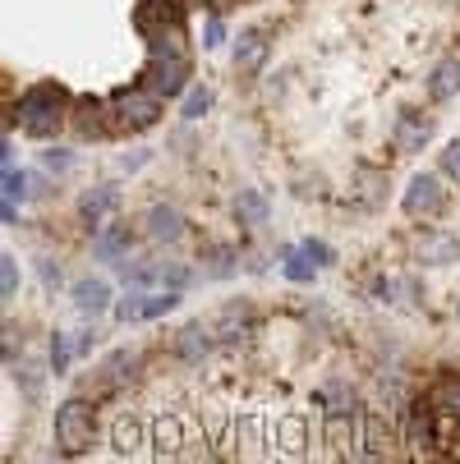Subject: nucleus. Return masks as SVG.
Instances as JSON below:
<instances>
[{"label": "nucleus", "mask_w": 460, "mask_h": 464, "mask_svg": "<svg viewBox=\"0 0 460 464\" xmlns=\"http://www.w3.org/2000/svg\"><path fill=\"white\" fill-rule=\"evenodd\" d=\"M42 281H46V285H60V267H51V262H42Z\"/></svg>", "instance_id": "39"}, {"label": "nucleus", "mask_w": 460, "mask_h": 464, "mask_svg": "<svg viewBox=\"0 0 460 464\" xmlns=\"http://www.w3.org/2000/svg\"><path fill=\"white\" fill-rule=\"evenodd\" d=\"M74 354H79V341L70 336V331H55V336H51V372L64 377V368H70Z\"/></svg>", "instance_id": "25"}, {"label": "nucleus", "mask_w": 460, "mask_h": 464, "mask_svg": "<svg viewBox=\"0 0 460 464\" xmlns=\"http://www.w3.org/2000/svg\"><path fill=\"white\" fill-rule=\"evenodd\" d=\"M46 193V179L42 175H28V198H42Z\"/></svg>", "instance_id": "38"}, {"label": "nucleus", "mask_w": 460, "mask_h": 464, "mask_svg": "<svg viewBox=\"0 0 460 464\" xmlns=\"http://www.w3.org/2000/svg\"><path fill=\"white\" fill-rule=\"evenodd\" d=\"M433 419H437V410H433V401H415L410 405V432H406V441L424 455V450H433L437 446V432H433Z\"/></svg>", "instance_id": "13"}, {"label": "nucleus", "mask_w": 460, "mask_h": 464, "mask_svg": "<svg viewBox=\"0 0 460 464\" xmlns=\"http://www.w3.org/2000/svg\"><path fill=\"white\" fill-rule=\"evenodd\" d=\"M212 331H217V341H240L244 331L253 326V308L244 304V299H230L226 308H217L212 313V322H208Z\"/></svg>", "instance_id": "9"}, {"label": "nucleus", "mask_w": 460, "mask_h": 464, "mask_svg": "<svg viewBox=\"0 0 460 464\" xmlns=\"http://www.w3.org/2000/svg\"><path fill=\"white\" fill-rule=\"evenodd\" d=\"M428 401H433L437 419H455V423H460V382H455V377L437 382V386L428 391Z\"/></svg>", "instance_id": "23"}, {"label": "nucleus", "mask_w": 460, "mask_h": 464, "mask_svg": "<svg viewBox=\"0 0 460 464\" xmlns=\"http://www.w3.org/2000/svg\"><path fill=\"white\" fill-rule=\"evenodd\" d=\"M208 106H212V92H208V88H193V92L184 97V111H180V115H184V120H203Z\"/></svg>", "instance_id": "30"}, {"label": "nucleus", "mask_w": 460, "mask_h": 464, "mask_svg": "<svg viewBox=\"0 0 460 464\" xmlns=\"http://www.w3.org/2000/svg\"><path fill=\"white\" fill-rule=\"evenodd\" d=\"M226 42V24L221 19H208V28H203V46L212 51V46H221Z\"/></svg>", "instance_id": "37"}, {"label": "nucleus", "mask_w": 460, "mask_h": 464, "mask_svg": "<svg viewBox=\"0 0 460 464\" xmlns=\"http://www.w3.org/2000/svg\"><path fill=\"white\" fill-rule=\"evenodd\" d=\"M143 313H148V295H143V290H129V295L115 304V322H124V326H129V322H143Z\"/></svg>", "instance_id": "28"}, {"label": "nucleus", "mask_w": 460, "mask_h": 464, "mask_svg": "<svg viewBox=\"0 0 460 464\" xmlns=\"http://www.w3.org/2000/svg\"><path fill=\"white\" fill-rule=\"evenodd\" d=\"M212 345H217V331L203 326V322H189L180 336H175V354H180L184 363H203V359L212 354Z\"/></svg>", "instance_id": "8"}, {"label": "nucleus", "mask_w": 460, "mask_h": 464, "mask_svg": "<svg viewBox=\"0 0 460 464\" xmlns=\"http://www.w3.org/2000/svg\"><path fill=\"white\" fill-rule=\"evenodd\" d=\"M111 446H115L120 455H139V450H143V423H139L134 414H120L115 428H111Z\"/></svg>", "instance_id": "20"}, {"label": "nucleus", "mask_w": 460, "mask_h": 464, "mask_svg": "<svg viewBox=\"0 0 460 464\" xmlns=\"http://www.w3.org/2000/svg\"><path fill=\"white\" fill-rule=\"evenodd\" d=\"M235 262H240V253L221 244V248H212V253L203 257V276H208V281H226V276H235Z\"/></svg>", "instance_id": "24"}, {"label": "nucleus", "mask_w": 460, "mask_h": 464, "mask_svg": "<svg viewBox=\"0 0 460 464\" xmlns=\"http://www.w3.org/2000/svg\"><path fill=\"white\" fill-rule=\"evenodd\" d=\"M93 253L106 257V262H124V257H129V226H106V230L93 239Z\"/></svg>", "instance_id": "21"}, {"label": "nucleus", "mask_w": 460, "mask_h": 464, "mask_svg": "<svg viewBox=\"0 0 460 464\" xmlns=\"http://www.w3.org/2000/svg\"><path fill=\"white\" fill-rule=\"evenodd\" d=\"M451 5H460V0H451Z\"/></svg>", "instance_id": "42"}, {"label": "nucleus", "mask_w": 460, "mask_h": 464, "mask_svg": "<svg viewBox=\"0 0 460 464\" xmlns=\"http://www.w3.org/2000/svg\"><path fill=\"white\" fill-rule=\"evenodd\" d=\"M217 10H226V5H221V0H217Z\"/></svg>", "instance_id": "41"}, {"label": "nucleus", "mask_w": 460, "mask_h": 464, "mask_svg": "<svg viewBox=\"0 0 460 464\" xmlns=\"http://www.w3.org/2000/svg\"><path fill=\"white\" fill-rule=\"evenodd\" d=\"M143 235H148L152 244H175V239L184 235V217L161 203V208H152V212L143 217Z\"/></svg>", "instance_id": "12"}, {"label": "nucleus", "mask_w": 460, "mask_h": 464, "mask_svg": "<svg viewBox=\"0 0 460 464\" xmlns=\"http://www.w3.org/2000/svg\"><path fill=\"white\" fill-rule=\"evenodd\" d=\"M433 139V124L415 111L396 115V129H391V143H396V152H424V143Z\"/></svg>", "instance_id": "10"}, {"label": "nucleus", "mask_w": 460, "mask_h": 464, "mask_svg": "<svg viewBox=\"0 0 460 464\" xmlns=\"http://www.w3.org/2000/svg\"><path fill=\"white\" fill-rule=\"evenodd\" d=\"M64 120H70V92H64L55 79L51 83H33L19 97V124L28 129L33 139H51Z\"/></svg>", "instance_id": "1"}, {"label": "nucleus", "mask_w": 460, "mask_h": 464, "mask_svg": "<svg viewBox=\"0 0 460 464\" xmlns=\"http://www.w3.org/2000/svg\"><path fill=\"white\" fill-rule=\"evenodd\" d=\"M15 382H24V391H28V395H37V391H42V372H37L33 363H24V368L15 372Z\"/></svg>", "instance_id": "36"}, {"label": "nucleus", "mask_w": 460, "mask_h": 464, "mask_svg": "<svg viewBox=\"0 0 460 464\" xmlns=\"http://www.w3.org/2000/svg\"><path fill=\"white\" fill-rule=\"evenodd\" d=\"M359 446H364V455H387L391 446H396V428L387 423L382 410H368L359 419Z\"/></svg>", "instance_id": "7"}, {"label": "nucleus", "mask_w": 460, "mask_h": 464, "mask_svg": "<svg viewBox=\"0 0 460 464\" xmlns=\"http://www.w3.org/2000/svg\"><path fill=\"white\" fill-rule=\"evenodd\" d=\"M455 322H460V304H455Z\"/></svg>", "instance_id": "40"}, {"label": "nucleus", "mask_w": 460, "mask_h": 464, "mask_svg": "<svg viewBox=\"0 0 460 464\" xmlns=\"http://www.w3.org/2000/svg\"><path fill=\"white\" fill-rule=\"evenodd\" d=\"M106 120H111V134H143V129H152L161 120V97L152 88H124L111 97L106 106Z\"/></svg>", "instance_id": "2"}, {"label": "nucleus", "mask_w": 460, "mask_h": 464, "mask_svg": "<svg viewBox=\"0 0 460 464\" xmlns=\"http://www.w3.org/2000/svg\"><path fill=\"white\" fill-rule=\"evenodd\" d=\"M134 363H139V350H115V354L102 363V382H111V386L124 382V377H129L124 368H134Z\"/></svg>", "instance_id": "27"}, {"label": "nucleus", "mask_w": 460, "mask_h": 464, "mask_svg": "<svg viewBox=\"0 0 460 464\" xmlns=\"http://www.w3.org/2000/svg\"><path fill=\"white\" fill-rule=\"evenodd\" d=\"M42 166L60 175V170H70V166H74V157L64 152V148H46V152H42Z\"/></svg>", "instance_id": "33"}, {"label": "nucleus", "mask_w": 460, "mask_h": 464, "mask_svg": "<svg viewBox=\"0 0 460 464\" xmlns=\"http://www.w3.org/2000/svg\"><path fill=\"white\" fill-rule=\"evenodd\" d=\"M304 248L313 253L318 267H332V262H337V248H332V244H322V239H304Z\"/></svg>", "instance_id": "34"}, {"label": "nucleus", "mask_w": 460, "mask_h": 464, "mask_svg": "<svg viewBox=\"0 0 460 464\" xmlns=\"http://www.w3.org/2000/svg\"><path fill=\"white\" fill-rule=\"evenodd\" d=\"M415 257L424 262V267H451V262L460 257V239L446 235V230L419 235V239H415Z\"/></svg>", "instance_id": "6"}, {"label": "nucleus", "mask_w": 460, "mask_h": 464, "mask_svg": "<svg viewBox=\"0 0 460 464\" xmlns=\"http://www.w3.org/2000/svg\"><path fill=\"white\" fill-rule=\"evenodd\" d=\"M180 446H184L180 419H175V414H157V419H152V450L166 459V455H180Z\"/></svg>", "instance_id": "18"}, {"label": "nucleus", "mask_w": 460, "mask_h": 464, "mask_svg": "<svg viewBox=\"0 0 460 464\" xmlns=\"http://www.w3.org/2000/svg\"><path fill=\"white\" fill-rule=\"evenodd\" d=\"M277 446H281L286 455H304V446H308V423H304L299 414L277 419Z\"/></svg>", "instance_id": "22"}, {"label": "nucleus", "mask_w": 460, "mask_h": 464, "mask_svg": "<svg viewBox=\"0 0 460 464\" xmlns=\"http://www.w3.org/2000/svg\"><path fill=\"white\" fill-rule=\"evenodd\" d=\"M272 208H268V198H262L258 188H240L235 193V221L240 226H268Z\"/></svg>", "instance_id": "19"}, {"label": "nucleus", "mask_w": 460, "mask_h": 464, "mask_svg": "<svg viewBox=\"0 0 460 464\" xmlns=\"http://www.w3.org/2000/svg\"><path fill=\"white\" fill-rule=\"evenodd\" d=\"M143 88H152L157 97H180L184 92V83H189V60L184 55H175V51H152V60L143 64Z\"/></svg>", "instance_id": "4"}, {"label": "nucleus", "mask_w": 460, "mask_h": 464, "mask_svg": "<svg viewBox=\"0 0 460 464\" xmlns=\"http://www.w3.org/2000/svg\"><path fill=\"white\" fill-rule=\"evenodd\" d=\"M268 37H262V33H244L240 42H235V70L240 74H258L262 70V64H268Z\"/></svg>", "instance_id": "16"}, {"label": "nucleus", "mask_w": 460, "mask_h": 464, "mask_svg": "<svg viewBox=\"0 0 460 464\" xmlns=\"http://www.w3.org/2000/svg\"><path fill=\"white\" fill-rule=\"evenodd\" d=\"M460 92V60H437L428 74V97L433 102H451Z\"/></svg>", "instance_id": "17"}, {"label": "nucleus", "mask_w": 460, "mask_h": 464, "mask_svg": "<svg viewBox=\"0 0 460 464\" xmlns=\"http://www.w3.org/2000/svg\"><path fill=\"white\" fill-rule=\"evenodd\" d=\"M70 115H74V129H79V139H102V134H111V120H106V102H97V97H79V102L70 106Z\"/></svg>", "instance_id": "11"}, {"label": "nucleus", "mask_w": 460, "mask_h": 464, "mask_svg": "<svg viewBox=\"0 0 460 464\" xmlns=\"http://www.w3.org/2000/svg\"><path fill=\"white\" fill-rule=\"evenodd\" d=\"M55 441L64 455H83L93 446V405L88 401L74 395V401H64L55 410Z\"/></svg>", "instance_id": "3"}, {"label": "nucleus", "mask_w": 460, "mask_h": 464, "mask_svg": "<svg viewBox=\"0 0 460 464\" xmlns=\"http://www.w3.org/2000/svg\"><path fill=\"white\" fill-rule=\"evenodd\" d=\"M313 272H318V262H313V253H308L304 244H299V248H286V276H290V281L304 285V281H313Z\"/></svg>", "instance_id": "26"}, {"label": "nucleus", "mask_w": 460, "mask_h": 464, "mask_svg": "<svg viewBox=\"0 0 460 464\" xmlns=\"http://www.w3.org/2000/svg\"><path fill=\"white\" fill-rule=\"evenodd\" d=\"M15 290H19V262H15V253H5L0 257V295L15 299Z\"/></svg>", "instance_id": "29"}, {"label": "nucleus", "mask_w": 460, "mask_h": 464, "mask_svg": "<svg viewBox=\"0 0 460 464\" xmlns=\"http://www.w3.org/2000/svg\"><path fill=\"white\" fill-rule=\"evenodd\" d=\"M442 203H446V193H442V179H437V175H415V179H410V188L401 193V212H406L410 221L437 217V212H442Z\"/></svg>", "instance_id": "5"}, {"label": "nucleus", "mask_w": 460, "mask_h": 464, "mask_svg": "<svg viewBox=\"0 0 460 464\" xmlns=\"http://www.w3.org/2000/svg\"><path fill=\"white\" fill-rule=\"evenodd\" d=\"M235 437H240V446H244V450H253V446H262V423L249 414V419H240V423H235Z\"/></svg>", "instance_id": "32"}, {"label": "nucleus", "mask_w": 460, "mask_h": 464, "mask_svg": "<svg viewBox=\"0 0 460 464\" xmlns=\"http://www.w3.org/2000/svg\"><path fill=\"white\" fill-rule=\"evenodd\" d=\"M115 208H120V188H111V184H97V188H88V193L79 198V217H83L88 226H102Z\"/></svg>", "instance_id": "14"}, {"label": "nucleus", "mask_w": 460, "mask_h": 464, "mask_svg": "<svg viewBox=\"0 0 460 464\" xmlns=\"http://www.w3.org/2000/svg\"><path fill=\"white\" fill-rule=\"evenodd\" d=\"M355 184H359V198H364L368 208L382 198V175H377V170H359V175H355Z\"/></svg>", "instance_id": "31"}, {"label": "nucleus", "mask_w": 460, "mask_h": 464, "mask_svg": "<svg viewBox=\"0 0 460 464\" xmlns=\"http://www.w3.org/2000/svg\"><path fill=\"white\" fill-rule=\"evenodd\" d=\"M442 170H446L451 179H460V139L446 143V152H442Z\"/></svg>", "instance_id": "35"}, {"label": "nucleus", "mask_w": 460, "mask_h": 464, "mask_svg": "<svg viewBox=\"0 0 460 464\" xmlns=\"http://www.w3.org/2000/svg\"><path fill=\"white\" fill-rule=\"evenodd\" d=\"M70 299H74V308L79 313H102V308H111V285L102 281V276H83V281H74V290H70Z\"/></svg>", "instance_id": "15"}]
</instances>
